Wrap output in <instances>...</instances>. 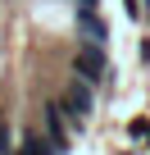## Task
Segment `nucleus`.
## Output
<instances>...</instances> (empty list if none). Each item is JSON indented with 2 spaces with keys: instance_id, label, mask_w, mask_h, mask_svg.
Returning a JSON list of instances; mask_svg holds the SVG:
<instances>
[{
  "instance_id": "f257e3e1",
  "label": "nucleus",
  "mask_w": 150,
  "mask_h": 155,
  "mask_svg": "<svg viewBox=\"0 0 150 155\" xmlns=\"http://www.w3.org/2000/svg\"><path fill=\"white\" fill-rule=\"evenodd\" d=\"M78 68H82V78H91V82L105 73V55H100V46H96V41H91V50H82V55H78Z\"/></svg>"
},
{
  "instance_id": "f03ea898",
  "label": "nucleus",
  "mask_w": 150,
  "mask_h": 155,
  "mask_svg": "<svg viewBox=\"0 0 150 155\" xmlns=\"http://www.w3.org/2000/svg\"><path fill=\"white\" fill-rule=\"evenodd\" d=\"M68 105H73V114H91V91L82 82H73L68 87Z\"/></svg>"
}]
</instances>
